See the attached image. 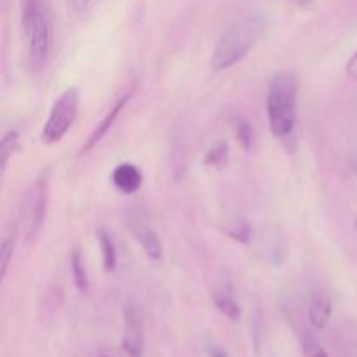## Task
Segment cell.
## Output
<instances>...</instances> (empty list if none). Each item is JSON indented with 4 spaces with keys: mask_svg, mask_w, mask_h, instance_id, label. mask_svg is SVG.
<instances>
[{
    "mask_svg": "<svg viewBox=\"0 0 357 357\" xmlns=\"http://www.w3.org/2000/svg\"><path fill=\"white\" fill-rule=\"evenodd\" d=\"M98 243L101 248V258H103V268L105 272H114L117 267V250H115L114 237L110 236V232H107L105 229H100L96 232Z\"/></svg>",
    "mask_w": 357,
    "mask_h": 357,
    "instance_id": "cell-12",
    "label": "cell"
},
{
    "mask_svg": "<svg viewBox=\"0 0 357 357\" xmlns=\"http://www.w3.org/2000/svg\"><path fill=\"white\" fill-rule=\"evenodd\" d=\"M298 110V77L284 70L272 77L267 91L268 126L275 138H286L293 132Z\"/></svg>",
    "mask_w": 357,
    "mask_h": 357,
    "instance_id": "cell-2",
    "label": "cell"
},
{
    "mask_svg": "<svg viewBox=\"0 0 357 357\" xmlns=\"http://www.w3.org/2000/svg\"><path fill=\"white\" fill-rule=\"evenodd\" d=\"M131 230L136 239H138V243L142 244L146 257L152 261H159L162 258V244H160V239L155 230L150 225H146L145 222H142V220L132 223Z\"/></svg>",
    "mask_w": 357,
    "mask_h": 357,
    "instance_id": "cell-11",
    "label": "cell"
},
{
    "mask_svg": "<svg viewBox=\"0 0 357 357\" xmlns=\"http://www.w3.org/2000/svg\"><path fill=\"white\" fill-rule=\"evenodd\" d=\"M302 351L305 357H330L319 338L312 331H303L302 333Z\"/></svg>",
    "mask_w": 357,
    "mask_h": 357,
    "instance_id": "cell-17",
    "label": "cell"
},
{
    "mask_svg": "<svg viewBox=\"0 0 357 357\" xmlns=\"http://www.w3.org/2000/svg\"><path fill=\"white\" fill-rule=\"evenodd\" d=\"M14 237L7 236L6 239L2 241V246H0V278H6L7 271L10 267V261L14 258Z\"/></svg>",
    "mask_w": 357,
    "mask_h": 357,
    "instance_id": "cell-18",
    "label": "cell"
},
{
    "mask_svg": "<svg viewBox=\"0 0 357 357\" xmlns=\"http://www.w3.org/2000/svg\"><path fill=\"white\" fill-rule=\"evenodd\" d=\"M330 295L323 289H314L309 298V323L314 330H323L331 317Z\"/></svg>",
    "mask_w": 357,
    "mask_h": 357,
    "instance_id": "cell-9",
    "label": "cell"
},
{
    "mask_svg": "<svg viewBox=\"0 0 357 357\" xmlns=\"http://www.w3.org/2000/svg\"><path fill=\"white\" fill-rule=\"evenodd\" d=\"M209 356H211V357H227L225 351H222V349H211Z\"/></svg>",
    "mask_w": 357,
    "mask_h": 357,
    "instance_id": "cell-22",
    "label": "cell"
},
{
    "mask_svg": "<svg viewBox=\"0 0 357 357\" xmlns=\"http://www.w3.org/2000/svg\"><path fill=\"white\" fill-rule=\"evenodd\" d=\"M124 333H122V349L128 357H143L145 354V335H143L142 309L136 302L129 300L122 309Z\"/></svg>",
    "mask_w": 357,
    "mask_h": 357,
    "instance_id": "cell-6",
    "label": "cell"
},
{
    "mask_svg": "<svg viewBox=\"0 0 357 357\" xmlns=\"http://www.w3.org/2000/svg\"><path fill=\"white\" fill-rule=\"evenodd\" d=\"M132 94H135V86L128 87V89H126L124 93H122L121 96H119V100L115 101L114 107H112L110 110H108V114L105 115L103 121H101L100 124L96 126V129H94V131L91 132L89 138H87V142L84 143L82 146H80L79 157H82V155H86V153H89L91 150H93L94 146H96L98 143H100L101 139L105 138V136H107V132L110 131L112 126L115 124V121H117V117H119V115H121V112L126 108V105L129 103V100H131Z\"/></svg>",
    "mask_w": 357,
    "mask_h": 357,
    "instance_id": "cell-7",
    "label": "cell"
},
{
    "mask_svg": "<svg viewBox=\"0 0 357 357\" xmlns=\"http://www.w3.org/2000/svg\"><path fill=\"white\" fill-rule=\"evenodd\" d=\"M112 181L122 194H136L143 185V173L135 164H119L112 173Z\"/></svg>",
    "mask_w": 357,
    "mask_h": 357,
    "instance_id": "cell-10",
    "label": "cell"
},
{
    "mask_svg": "<svg viewBox=\"0 0 357 357\" xmlns=\"http://www.w3.org/2000/svg\"><path fill=\"white\" fill-rule=\"evenodd\" d=\"M354 229H356V232H357V218H356V222H354Z\"/></svg>",
    "mask_w": 357,
    "mask_h": 357,
    "instance_id": "cell-24",
    "label": "cell"
},
{
    "mask_svg": "<svg viewBox=\"0 0 357 357\" xmlns=\"http://www.w3.org/2000/svg\"><path fill=\"white\" fill-rule=\"evenodd\" d=\"M232 131L236 135V139L239 142V145L243 146V150H250L251 145H253V138H255V131H253V126L251 122L248 121L244 115H234L232 121Z\"/></svg>",
    "mask_w": 357,
    "mask_h": 357,
    "instance_id": "cell-14",
    "label": "cell"
},
{
    "mask_svg": "<svg viewBox=\"0 0 357 357\" xmlns=\"http://www.w3.org/2000/svg\"><path fill=\"white\" fill-rule=\"evenodd\" d=\"M17 150H20V135H17V131H9L2 138V143H0V166H2V173H6L10 157Z\"/></svg>",
    "mask_w": 357,
    "mask_h": 357,
    "instance_id": "cell-15",
    "label": "cell"
},
{
    "mask_svg": "<svg viewBox=\"0 0 357 357\" xmlns=\"http://www.w3.org/2000/svg\"><path fill=\"white\" fill-rule=\"evenodd\" d=\"M267 17L261 14H248L230 24L215 45L211 66L216 72L229 70L243 61L267 33Z\"/></svg>",
    "mask_w": 357,
    "mask_h": 357,
    "instance_id": "cell-1",
    "label": "cell"
},
{
    "mask_svg": "<svg viewBox=\"0 0 357 357\" xmlns=\"http://www.w3.org/2000/svg\"><path fill=\"white\" fill-rule=\"evenodd\" d=\"M352 171H354V174L357 176V162H352Z\"/></svg>",
    "mask_w": 357,
    "mask_h": 357,
    "instance_id": "cell-23",
    "label": "cell"
},
{
    "mask_svg": "<svg viewBox=\"0 0 357 357\" xmlns=\"http://www.w3.org/2000/svg\"><path fill=\"white\" fill-rule=\"evenodd\" d=\"M345 73L351 80L357 82V51L351 56V59L347 61V66H345Z\"/></svg>",
    "mask_w": 357,
    "mask_h": 357,
    "instance_id": "cell-20",
    "label": "cell"
},
{
    "mask_svg": "<svg viewBox=\"0 0 357 357\" xmlns=\"http://www.w3.org/2000/svg\"><path fill=\"white\" fill-rule=\"evenodd\" d=\"M229 236L232 237V239L239 241V243H248V241H250V237H251V230H250V227L246 225V223L241 222L239 225H236L234 229L229 230Z\"/></svg>",
    "mask_w": 357,
    "mask_h": 357,
    "instance_id": "cell-19",
    "label": "cell"
},
{
    "mask_svg": "<svg viewBox=\"0 0 357 357\" xmlns=\"http://www.w3.org/2000/svg\"><path fill=\"white\" fill-rule=\"evenodd\" d=\"M80 91L79 87H68L52 105L49 117L42 129V139L45 143H58L75 122L79 114Z\"/></svg>",
    "mask_w": 357,
    "mask_h": 357,
    "instance_id": "cell-4",
    "label": "cell"
},
{
    "mask_svg": "<svg viewBox=\"0 0 357 357\" xmlns=\"http://www.w3.org/2000/svg\"><path fill=\"white\" fill-rule=\"evenodd\" d=\"M229 162V145L225 142H218L211 146V149L206 152L204 155V164L206 166L216 167V169H222Z\"/></svg>",
    "mask_w": 357,
    "mask_h": 357,
    "instance_id": "cell-16",
    "label": "cell"
},
{
    "mask_svg": "<svg viewBox=\"0 0 357 357\" xmlns=\"http://www.w3.org/2000/svg\"><path fill=\"white\" fill-rule=\"evenodd\" d=\"M213 302L216 309L230 321H237L241 317V305L236 298V288L230 275L223 274L218 278L213 288Z\"/></svg>",
    "mask_w": 357,
    "mask_h": 357,
    "instance_id": "cell-8",
    "label": "cell"
},
{
    "mask_svg": "<svg viewBox=\"0 0 357 357\" xmlns=\"http://www.w3.org/2000/svg\"><path fill=\"white\" fill-rule=\"evenodd\" d=\"M101 357H108V356H101Z\"/></svg>",
    "mask_w": 357,
    "mask_h": 357,
    "instance_id": "cell-25",
    "label": "cell"
},
{
    "mask_svg": "<svg viewBox=\"0 0 357 357\" xmlns=\"http://www.w3.org/2000/svg\"><path fill=\"white\" fill-rule=\"evenodd\" d=\"M289 3H293V6H298V7H307L310 6V3L314 2V0H288Z\"/></svg>",
    "mask_w": 357,
    "mask_h": 357,
    "instance_id": "cell-21",
    "label": "cell"
},
{
    "mask_svg": "<svg viewBox=\"0 0 357 357\" xmlns=\"http://www.w3.org/2000/svg\"><path fill=\"white\" fill-rule=\"evenodd\" d=\"M24 37H26L28 59L33 68H42L47 61L49 47H51V31L47 20L40 9L31 16L23 17Z\"/></svg>",
    "mask_w": 357,
    "mask_h": 357,
    "instance_id": "cell-5",
    "label": "cell"
},
{
    "mask_svg": "<svg viewBox=\"0 0 357 357\" xmlns=\"http://www.w3.org/2000/svg\"><path fill=\"white\" fill-rule=\"evenodd\" d=\"M49 204V176L40 174L26 190L21 204V227L24 243H31L44 227Z\"/></svg>",
    "mask_w": 357,
    "mask_h": 357,
    "instance_id": "cell-3",
    "label": "cell"
},
{
    "mask_svg": "<svg viewBox=\"0 0 357 357\" xmlns=\"http://www.w3.org/2000/svg\"><path fill=\"white\" fill-rule=\"evenodd\" d=\"M70 267H72L73 282H75L77 289L80 293L89 291V278H87L86 261H84V257L79 251V248H73L72 257H70Z\"/></svg>",
    "mask_w": 357,
    "mask_h": 357,
    "instance_id": "cell-13",
    "label": "cell"
}]
</instances>
